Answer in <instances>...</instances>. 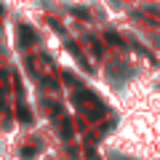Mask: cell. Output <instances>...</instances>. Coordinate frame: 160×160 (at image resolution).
Here are the masks:
<instances>
[{
    "mask_svg": "<svg viewBox=\"0 0 160 160\" xmlns=\"http://www.w3.org/2000/svg\"><path fill=\"white\" fill-rule=\"evenodd\" d=\"M19 40H22V43H35L32 27H19Z\"/></svg>",
    "mask_w": 160,
    "mask_h": 160,
    "instance_id": "cell-1",
    "label": "cell"
}]
</instances>
